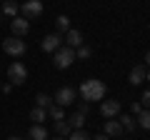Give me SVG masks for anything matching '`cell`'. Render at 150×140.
Returning <instances> with one entry per match:
<instances>
[{
  "instance_id": "44dd1931",
  "label": "cell",
  "mask_w": 150,
  "mask_h": 140,
  "mask_svg": "<svg viewBox=\"0 0 150 140\" xmlns=\"http://www.w3.org/2000/svg\"><path fill=\"white\" fill-rule=\"evenodd\" d=\"M48 118H53V120H63L65 118V108H60V105H50L48 108Z\"/></svg>"
},
{
  "instance_id": "7c38bea8",
  "label": "cell",
  "mask_w": 150,
  "mask_h": 140,
  "mask_svg": "<svg viewBox=\"0 0 150 140\" xmlns=\"http://www.w3.org/2000/svg\"><path fill=\"white\" fill-rule=\"evenodd\" d=\"M128 80H130V85H140V83H145V80H148V68H145V65H135V68L130 70Z\"/></svg>"
},
{
  "instance_id": "f1b7e54d",
  "label": "cell",
  "mask_w": 150,
  "mask_h": 140,
  "mask_svg": "<svg viewBox=\"0 0 150 140\" xmlns=\"http://www.w3.org/2000/svg\"><path fill=\"white\" fill-rule=\"evenodd\" d=\"M145 65H150V50L145 53Z\"/></svg>"
},
{
  "instance_id": "4fadbf2b",
  "label": "cell",
  "mask_w": 150,
  "mask_h": 140,
  "mask_svg": "<svg viewBox=\"0 0 150 140\" xmlns=\"http://www.w3.org/2000/svg\"><path fill=\"white\" fill-rule=\"evenodd\" d=\"M3 15L18 18V15H20V3H15V0H5V3H3Z\"/></svg>"
},
{
  "instance_id": "30bf717a",
  "label": "cell",
  "mask_w": 150,
  "mask_h": 140,
  "mask_svg": "<svg viewBox=\"0 0 150 140\" xmlns=\"http://www.w3.org/2000/svg\"><path fill=\"white\" fill-rule=\"evenodd\" d=\"M103 135H108V138H120V135H123V125H120V120H115V118L105 120V125H103Z\"/></svg>"
},
{
  "instance_id": "6da1fadb",
  "label": "cell",
  "mask_w": 150,
  "mask_h": 140,
  "mask_svg": "<svg viewBox=\"0 0 150 140\" xmlns=\"http://www.w3.org/2000/svg\"><path fill=\"white\" fill-rule=\"evenodd\" d=\"M80 98H83L85 103L103 100V98H105V83H103V80H95V78L83 80V85H80Z\"/></svg>"
},
{
  "instance_id": "3957f363",
  "label": "cell",
  "mask_w": 150,
  "mask_h": 140,
  "mask_svg": "<svg viewBox=\"0 0 150 140\" xmlns=\"http://www.w3.org/2000/svg\"><path fill=\"white\" fill-rule=\"evenodd\" d=\"M53 63H55V68H60V70L70 68V65L75 63V50H73V48H68V45L58 48V50L53 53Z\"/></svg>"
},
{
  "instance_id": "1f68e13d",
  "label": "cell",
  "mask_w": 150,
  "mask_h": 140,
  "mask_svg": "<svg viewBox=\"0 0 150 140\" xmlns=\"http://www.w3.org/2000/svg\"><path fill=\"white\" fill-rule=\"evenodd\" d=\"M55 140H68V138H60V135H58V138H55Z\"/></svg>"
},
{
  "instance_id": "7402d4cb",
  "label": "cell",
  "mask_w": 150,
  "mask_h": 140,
  "mask_svg": "<svg viewBox=\"0 0 150 140\" xmlns=\"http://www.w3.org/2000/svg\"><path fill=\"white\" fill-rule=\"evenodd\" d=\"M138 128H143V130H150V110H143V113L138 115Z\"/></svg>"
},
{
  "instance_id": "e0dca14e",
  "label": "cell",
  "mask_w": 150,
  "mask_h": 140,
  "mask_svg": "<svg viewBox=\"0 0 150 140\" xmlns=\"http://www.w3.org/2000/svg\"><path fill=\"white\" fill-rule=\"evenodd\" d=\"M30 120H33L35 125L45 123V120H48V110H45V108H38V105H35V108L30 110Z\"/></svg>"
},
{
  "instance_id": "7a4b0ae2",
  "label": "cell",
  "mask_w": 150,
  "mask_h": 140,
  "mask_svg": "<svg viewBox=\"0 0 150 140\" xmlns=\"http://www.w3.org/2000/svg\"><path fill=\"white\" fill-rule=\"evenodd\" d=\"M8 80H10V85L13 88H18V85H25V80H28V68L23 63H10L8 65Z\"/></svg>"
},
{
  "instance_id": "4dcf8cb0",
  "label": "cell",
  "mask_w": 150,
  "mask_h": 140,
  "mask_svg": "<svg viewBox=\"0 0 150 140\" xmlns=\"http://www.w3.org/2000/svg\"><path fill=\"white\" fill-rule=\"evenodd\" d=\"M8 140H23V138H18V135H13V138H8Z\"/></svg>"
},
{
  "instance_id": "ffe728a7",
  "label": "cell",
  "mask_w": 150,
  "mask_h": 140,
  "mask_svg": "<svg viewBox=\"0 0 150 140\" xmlns=\"http://www.w3.org/2000/svg\"><path fill=\"white\" fill-rule=\"evenodd\" d=\"M35 105H38V108H45V110H48L50 105H53V98L45 95V93H38V95H35Z\"/></svg>"
},
{
  "instance_id": "83f0119b",
  "label": "cell",
  "mask_w": 150,
  "mask_h": 140,
  "mask_svg": "<svg viewBox=\"0 0 150 140\" xmlns=\"http://www.w3.org/2000/svg\"><path fill=\"white\" fill-rule=\"evenodd\" d=\"M3 93H5V95H10V93H13V85H10V83H5V85H3Z\"/></svg>"
},
{
  "instance_id": "f546056e",
  "label": "cell",
  "mask_w": 150,
  "mask_h": 140,
  "mask_svg": "<svg viewBox=\"0 0 150 140\" xmlns=\"http://www.w3.org/2000/svg\"><path fill=\"white\" fill-rule=\"evenodd\" d=\"M93 140H108V135H95Z\"/></svg>"
},
{
  "instance_id": "8fae6325",
  "label": "cell",
  "mask_w": 150,
  "mask_h": 140,
  "mask_svg": "<svg viewBox=\"0 0 150 140\" xmlns=\"http://www.w3.org/2000/svg\"><path fill=\"white\" fill-rule=\"evenodd\" d=\"M65 45H68V48H73V50H78L80 45H85V40H83V33L70 28V30L65 33Z\"/></svg>"
},
{
  "instance_id": "484cf974",
  "label": "cell",
  "mask_w": 150,
  "mask_h": 140,
  "mask_svg": "<svg viewBox=\"0 0 150 140\" xmlns=\"http://www.w3.org/2000/svg\"><path fill=\"white\" fill-rule=\"evenodd\" d=\"M140 105H143V108H148V105H150V88L143 93V98H140Z\"/></svg>"
},
{
  "instance_id": "d4e9b609",
  "label": "cell",
  "mask_w": 150,
  "mask_h": 140,
  "mask_svg": "<svg viewBox=\"0 0 150 140\" xmlns=\"http://www.w3.org/2000/svg\"><path fill=\"white\" fill-rule=\"evenodd\" d=\"M130 110H133V115H135V118H138V115L143 113L145 108H143V105H140V100H138V103H133V105H130Z\"/></svg>"
},
{
  "instance_id": "52a82bcc",
  "label": "cell",
  "mask_w": 150,
  "mask_h": 140,
  "mask_svg": "<svg viewBox=\"0 0 150 140\" xmlns=\"http://www.w3.org/2000/svg\"><path fill=\"white\" fill-rule=\"evenodd\" d=\"M40 48H43V53H55L58 48H63V38L58 33H50V35H45L40 40Z\"/></svg>"
},
{
  "instance_id": "d6986e66",
  "label": "cell",
  "mask_w": 150,
  "mask_h": 140,
  "mask_svg": "<svg viewBox=\"0 0 150 140\" xmlns=\"http://www.w3.org/2000/svg\"><path fill=\"white\" fill-rule=\"evenodd\" d=\"M55 28H58V35L60 33H68L70 30V18L68 15H58L55 18Z\"/></svg>"
},
{
  "instance_id": "2e32d148",
  "label": "cell",
  "mask_w": 150,
  "mask_h": 140,
  "mask_svg": "<svg viewBox=\"0 0 150 140\" xmlns=\"http://www.w3.org/2000/svg\"><path fill=\"white\" fill-rule=\"evenodd\" d=\"M28 138L30 140H48V130H45L43 125H33V128L28 130Z\"/></svg>"
},
{
  "instance_id": "ba28073f",
  "label": "cell",
  "mask_w": 150,
  "mask_h": 140,
  "mask_svg": "<svg viewBox=\"0 0 150 140\" xmlns=\"http://www.w3.org/2000/svg\"><path fill=\"white\" fill-rule=\"evenodd\" d=\"M10 30H13V35H15V38H25L28 30H30V20H25L23 15L13 18V20H10Z\"/></svg>"
},
{
  "instance_id": "5b68a950",
  "label": "cell",
  "mask_w": 150,
  "mask_h": 140,
  "mask_svg": "<svg viewBox=\"0 0 150 140\" xmlns=\"http://www.w3.org/2000/svg\"><path fill=\"white\" fill-rule=\"evenodd\" d=\"M43 0H25L20 5V13H23V18L25 20H35V18H40L43 15Z\"/></svg>"
},
{
  "instance_id": "ac0fdd59",
  "label": "cell",
  "mask_w": 150,
  "mask_h": 140,
  "mask_svg": "<svg viewBox=\"0 0 150 140\" xmlns=\"http://www.w3.org/2000/svg\"><path fill=\"white\" fill-rule=\"evenodd\" d=\"M120 125H123V130H128V133H133L135 128H138V120H135V115H118Z\"/></svg>"
},
{
  "instance_id": "cb8c5ba5",
  "label": "cell",
  "mask_w": 150,
  "mask_h": 140,
  "mask_svg": "<svg viewBox=\"0 0 150 140\" xmlns=\"http://www.w3.org/2000/svg\"><path fill=\"white\" fill-rule=\"evenodd\" d=\"M68 140H93V138L85 133V130H73V133L68 135Z\"/></svg>"
},
{
  "instance_id": "277c9868",
  "label": "cell",
  "mask_w": 150,
  "mask_h": 140,
  "mask_svg": "<svg viewBox=\"0 0 150 140\" xmlns=\"http://www.w3.org/2000/svg\"><path fill=\"white\" fill-rule=\"evenodd\" d=\"M3 50H5L8 55H13V58H20V55H25V50H28V43L23 38H8V40H3Z\"/></svg>"
},
{
  "instance_id": "9a60e30c",
  "label": "cell",
  "mask_w": 150,
  "mask_h": 140,
  "mask_svg": "<svg viewBox=\"0 0 150 140\" xmlns=\"http://www.w3.org/2000/svg\"><path fill=\"white\" fill-rule=\"evenodd\" d=\"M53 128H55V133H58L60 135V138H68V135L70 133H73V128H70V123H68V120H55V123H53Z\"/></svg>"
},
{
  "instance_id": "9c48e42d",
  "label": "cell",
  "mask_w": 150,
  "mask_h": 140,
  "mask_svg": "<svg viewBox=\"0 0 150 140\" xmlns=\"http://www.w3.org/2000/svg\"><path fill=\"white\" fill-rule=\"evenodd\" d=\"M100 115H103L105 120L118 118V115H120V103H118V100H103V103H100Z\"/></svg>"
},
{
  "instance_id": "603a6c76",
  "label": "cell",
  "mask_w": 150,
  "mask_h": 140,
  "mask_svg": "<svg viewBox=\"0 0 150 140\" xmlns=\"http://www.w3.org/2000/svg\"><path fill=\"white\" fill-rule=\"evenodd\" d=\"M90 55H93V50L88 48V45H80V48L75 50V58H80V60H88Z\"/></svg>"
},
{
  "instance_id": "4316f807",
  "label": "cell",
  "mask_w": 150,
  "mask_h": 140,
  "mask_svg": "<svg viewBox=\"0 0 150 140\" xmlns=\"http://www.w3.org/2000/svg\"><path fill=\"white\" fill-rule=\"evenodd\" d=\"M88 110H90V103H85V100H83L80 105H78V113H85V115H88Z\"/></svg>"
},
{
  "instance_id": "5bb4252c",
  "label": "cell",
  "mask_w": 150,
  "mask_h": 140,
  "mask_svg": "<svg viewBox=\"0 0 150 140\" xmlns=\"http://www.w3.org/2000/svg\"><path fill=\"white\" fill-rule=\"evenodd\" d=\"M65 120L70 123L73 130H83V128H85V113H78V110H75V113L70 115V118H65Z\"/></svg>"
},
{
  "instance_id": "8992f818",
  "label": "cell",
  "mask_w": 150,
  "mask_h": 140,
  "mask_svg": "<svg viewBox=\"0 0 150 140\" xmlns=\"http://www.w3.org/2000/svg\"><path fill=\"white\" fill-rule=\"evenodd\" d=\"M75 98H78V93H75L73 88H60V90L55 93L53 103H55V105H60V108H68V105H73V103H75Z\"/></svg>"
},
{
  "instance_id": "d6a6232c",
  "label": "cell",
  "mask_w": 150,
  "mask_h": 140,
  "mask_svg": "<svg viewBox=\"0 0 150 140\" xmlns=\"http://www.w3.org/2000/svg\"><path fill=\"white\" fill-rule=\"evenodd\" d=\"M148 80H150V70H148Z\"/></svg>"
}]
</instances>
